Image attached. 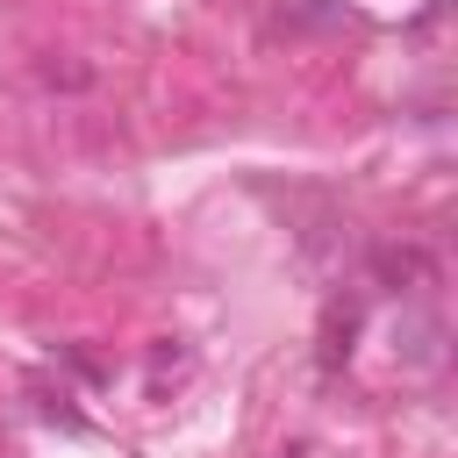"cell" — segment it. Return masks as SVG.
<instances>
[{
    "mask_svg": "<svg viewBox=\"0 0 458 458\" xmlns=\"http://www.w3.org/2000/svg\"><path fill=\"white\" fill-rule=\"evenodd\" d=\"M372 279L394 286V293H401V286H422V279H429V250H415V243H379V250H372Z\"/></svg>",
    "mask_w": 458,
    "mask_h": 458,
    "instance_id": "cell-1",
    "label": "cell"
},
{
    "mask_svg": "<svg viewBox=\"0 0 458 458\" xmlns=\"http://www.w3.org/2000/svg\"><path fill=\"white\" fill-rule=\"evenodd\" d=\"M351 336H358V308L351 301H329V315H322V372H336L351 358Z\"/></svg>",
    "mask_w": 458,
    "mask_h": 458,
    "instance_id": "cell-2",
    "label": "cell"
}]
</instances>
